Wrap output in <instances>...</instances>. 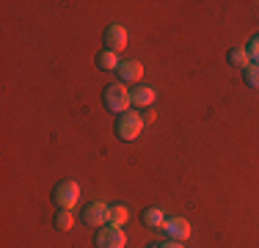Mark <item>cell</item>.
<instances>
[{"label":"cell","mask_w":259,"mask_h":248,"mask_svg":"<svg viewBox=\"0 0 259 248\" xmlns=\"http://www.w3.org/2000/svg\"><path fill=\"white\" fill-rule=\"evenodd\" d=\"M116 74H119L121 83H135V80H141V74H144V64L135 58H127L119 64V69H116Z\"/></svg>","instance_id":"obj_7"},{"label":"cell","mask_w":259,"mask_h":248,"mask_svg":"<svg viewBox=\"0 0 259 248\" xmlns=\"http://www.w3.org/2000/svg\"><path fill=\"white\" fill-rule=\"evenodd\" d=\"M245 53H248L251 64H259V33L251 36V42H248V47H245Z\"/></svg>","instance_id":"obj_16"},{"label":"cell","mask_w":259,"mask_h":248,"mask_svg":"<svg viewBox=\"0 0 259 248\" xmlns=\"http://www.w3.org/2000/svg\"><path fill=\"white\" fill-rule=\"evenodd\" d=\"M130 94H133V105H138V108H152V102L157 99V91L149 89V86H138Z\"/></svg>","instance_id":"obj_9"},{"label":"cell","mask_w":259,"mask_h":248,"mask_svg":"<svg viewBox=\"0 0 259 248\" xmlns=\"http://www.w3.org/2000/svg\"><path fill=\"white\" fill-rule=\"evenodd\" d=\"M226 61H229V66H234V69L245 72L251 66V58L248 53H245V47H232L229 53H226Z\"/></svg>","instance_id":"obj_10"},{"label":"cell","mask_w":259,"mask_h":248,"mask_svg":"<svg viewBox=\"0 0 259 248\" xmlns=\"http://www.w3.org/2000/svg\"><path fill=\"white\" fill-rule=\"evenodd\" d=\"M141 221H144V226H149V229H163L165 226V215H163V210H144V213H141Z\"/></svg>","instance_id":"obj_11"},{"label":"cell","mask_w":259,"mask_h":248,"mask_svg":"<svg viewBox=\"0 0 259 248\" xmlns=\"http://www.w3.org/2000/svg\"><path fill=\"white\" fill-rule=\"evenodd\" d=\"M127 243V234L121 226H116V223H108V226L97 229L94 234V245L97 248H124Z\"/></svg>","instance_id":"obj_4"},{"label":"cell","mask_w":259,"mask_h":248,"mask_svg":"<svg viewBox=\"0 0 259 248\" xmlns=\"http://www.w3.org/2000/svg\"><path fill=\"white\" fill-rule=\"evenodd\" d=\"M119 64H121V61H119V55H116V53L102 50V53L97 55V66H100L102 72H116V69H119Z\"/></svg>","instance_id":"obj_12"},{"label":"cell","mask_w":259,"mask_h":248,"mask_svg":"<svg viewBox=\"0 0 259 248\" xmlns=\"http://www.w3.org/2000/svg\"><path fill=\"white\" fill-rule=\"evenodd\" d=\"M110 223H116V226H124V223H127V207H121V204L110 207Z\"/></svg>","instance_id":"obj_15"},{"label":"cell","mask_w":259,"mask_h":248,"mask_svg":"<svg viewBox=\"0 0 259 248\" xmlns=\"http://www.w3.org/2000/svg\"><path fill=\"white\" fill-rule=\"evenodd\" d=\"M152 248H155V245H152Z\"/></svg>","instance_id":"obj_19"},{"label":"cell","mask_w":259,"mask_h":248,"mask_svg":"<svg viewBox=\"0 0 259 248\" xmlns=\"http://www.w3.org/2000/svg\"><path fill=\"white\" fill-rule=\"evenodd\" d=\"M243 80L248 89H259V64H251L248 69L243 72Z\"/></svg>","instance_id":"obj_14"},{"label":"cell","mask_w":259,"mask_h":248,"mask_svg":"<svg viewBox=\"0 0 259 248\" xmlns=\"http://www.w3.org/2000/svg\"><path fill=\"white\" fill-rule=\"evenodd\" d=\"M155 248H185V245L177 243V240H168V243H160V245H155Z\"/></svg>","instance_id":"obj_17"},{"label":"cell","mask_w":259,"mask_h":248,"mask_svg":"<svg viewBox=\"0 0 259 248\" xmlns=\"http://www.w3.org/2000/svg\"><path fill=\"white\" fill-rule=\"evenodd\" d=\"M102 42H105V50H108V53L119 55L121 50L127 47V28L124 25H108L105 33H102Z\"/></svg>","instance_id":"obj_6"},{"label":"cell","mask_w":259,"mask_h":248,"mask_svg":"<svg viewBox=\"0 0 259 248\" xmlns=\"http://www.w3.org/2000/svg\"><path fill=\"white\" fill-rule=\"evenodd\" d=\"M72 223H75V218H72L69 210H58V213H55V218H53V226L58 229V232H69Z\"/></svg>","instance_id":"obj_13"},{"label":"cell","mask_w":259,"mask_h":248,"mask_svg":"<svg viewBox=\"0 0 259 248\" xmlns=\"http://www.w3.org/2000/svg\"><path fill=\"white\" fill-rule=\"evenodd\" d=\"M102 105L110 113H127L130 105H133V94L127 91L124 83H110L102 91Z\"/></svg>","instance_id":"obj_1"},{"label":"cell","mask_w":259,"mask_h":248,"mask_svg":"<svg viewBox=\"0 0 259 248\" xmlns=\"http://www.w3.org/2000/svg\"><path fill=\"white\" fill-rule=\"evenodd\" d=\"M163 232L168 234V240H177V243H182V240L190 237V223L185 221V218H171V221H165Z\"/></svg>","instance_id":"obj_8"},{"label":"cell","mask_w":259,"mask_h":248,"mask_svg":"<svg viewBox=\"0 0 259 248\" xmlns=\"http://www.w3.org/2000/svg\"><path fill=\"white\" fill-rule=\"evenodd\" d=\"M155 116H157V113L149 108V113H144V121H149V124H152V121H155Z\"/></svg>","instance_id":"obj_18"},{"label":"cell","mask_w":259,"mask_h":248,"mask_svg":"<svg viewBox=\"0 0 259 248\" xmlns=\"http://www.w3.org/2000/svg\"><path fill=\"white\" fill-rule=\"evenodd\" d=\"M83 223L85 226H94V229H102L110 223V207L105 201H91L83 207Z\"/></svg>","instance_id":"obj_5"},{"label":"cell","mask_w":259,"mask_h":248,"mask_svg":"<svg viewBox=\"0 0 259 248\" xmlns=\"http://www.w3.org/2000/svg\"><path fill=\"white\" fill-rule=\"evenodd\" d=\"M116 138L124 141V144H130V141H135L141 135V130H144V116L133 113V110H127V113H119L116 116Z\"/></svg>","instance_id":"obj_2"},{"label":"cell","mask_w":259,"mask_h":248,"mask_svg":"<svg viewBox=\"0 0 259 248\" xmlns=\"http://www.w3.org/2000/svg\"><path fill=\"white\" fill-rule=\"evenodd\" d=\"M77 198H80V185L75 179H64L53 188V204L58 210H72L77 204Z\"/></svg>","instance_id":"obj_3"}]
</instances>
